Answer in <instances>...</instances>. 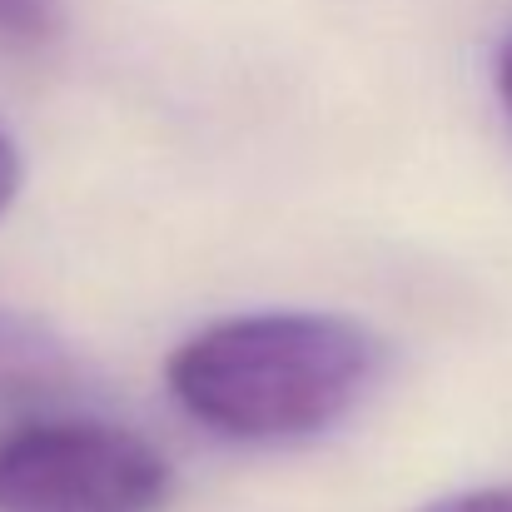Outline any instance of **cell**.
I'll return each instance as SVG.
<instances>
[{"label":"cell","instance_id":"7a4b0ae2","mask_svg":"<svg viewBox=\"0 0 512 512\" xmlns=\"http://www.w3.org/2000/svg\"><path fill=\"white\" fill-rule=\"evenodd\" d=\"M170 458L125 423L55 408L0 433V512H160Z\"/></svg>","mask_w":512,"mask_h":512},{"label":"cell","instance_id":"52a82bcc","mask_svg":"<svg viewBox=\"0 0 512 512\" xmlns=\"http://www.w3.org/2000/svg\"><path fill=\"white\" fill-rule=\"evenodd\" d=\"M493 80H498V95H503V105H508L512 115V35L498 45V65H493Z\"/></svg>","mask_w":512,"mask_h":512},{"label":"cell","instance_id":"277c9868","mask_svg":"<svg viewBox=\"0 0 512 512\" xmlns=\"http://www.w3.org/2000/svg\"><path fill=\"white\" fill-rule=\"evenodd\" d=\"M55 35V0H0V40L35 45Z\"/></svg>","mask_w":512,"mask_h":512},{"label":"cell","instance_id":"6da1fadb","mask_svg":"<svg viewBox=\"0 0 512 512\" xmlns=\"http://www.w3.org/2000/svg\"><path fill=\"white\" fill-rule=\"evenodd\" d=\"M383 343L358 319L259 309L204 324L165 363L184 418L229 443H299L343 423L378 383Z\"/></svg>","mask_w":512,"mask_h":512},{"label":"cell","instance_id":"3957f363","mask_svg":"<svg viewBox=\"0 0 512 512\" xmlns=\"http://www.w3.org/2000/svg\"><path fill=\"white\" fill-rule=\"evenodd\" d=\"M75 388L80 363L70 343L20 309H0V433L25 418L70 408Z\"/></svg>","mask_w":512,"mask_h":512},{"label":"cell","instance_id":"5b68a950","mask_svg":"<svg viewBox=\"0 0 512 512\" xmlns=\"http://www.w3.org/2000/svg\"><path fill=\"white\" fill-rule=\"evenodd\" d=\"M418 512H512V488H473V493H448L433 498Z\"/></svg>","mask_w":512,"mask_h":512},{"label":"cell","instance_id":"8992f818","mask_svg":"<svg viewBox=\"0 0 512 512\" xmlns=\"http://www.w3.org/2000/svg\"><path fill=\"white\" fill-rule=\"evenodd\" d=\"M15 194H20V150H15L10 130L0 125V214L15 204Z\"/></svg>","mask_w":512,"mask_h":512}]
</instances>
